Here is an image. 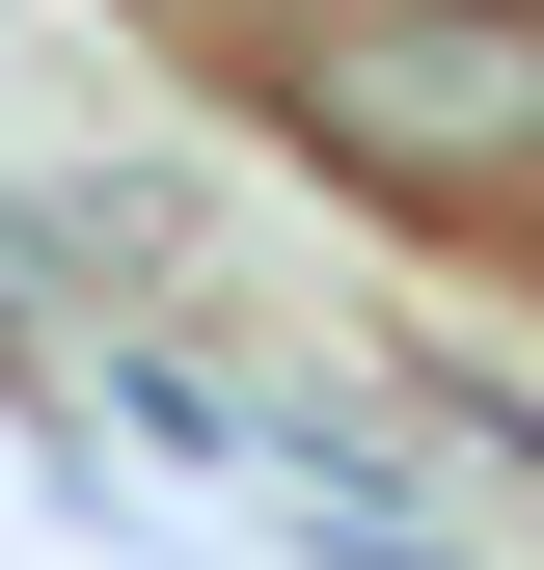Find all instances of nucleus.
I'll list each match as a JSON object with an SVG mask.
<instances>
[{
	"label": "nucleus",
	"mask_w": 544,
	"mask_h": 570,
	"mask_svg": "<svg viewBox=\"0 0 544 570\" xmlns=\"http://www.w3.org/2000/svg\"><path fill=\"white\" fill-rule=\"evenodd\" d=\"M300 136L381 218H544V0H381V28H327Z\"/></svg>",
	"instance_id": "1"
},
{
	"label": "nucleus",
	"mask_w": 544,
	"mask_h": 570,
	"mask_svg": "<svg viewBox=\"0 0 544 570\" xmlns=\"http://www.w3.org/2000/svg\"><path fill=\"white\" fill-rule=\"evenodd\" d=\"M164 28H272V55H327V28H381V0H164Z\"/></svg>",
	"instance_id": "2"
}]
</instances>
